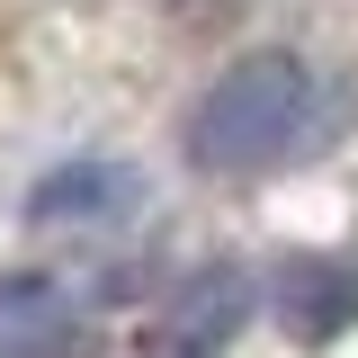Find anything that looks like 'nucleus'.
I'll list each match as a JSON object with an SVG mask.
<instances>
[{
	"label": "nucleus",
	"instance_id": "f257e3e1",
	"mask_svg": "<svg viewBox=\"0 0 358 358\" xmlns=\"http://www.w3.org/2000/svg\"><path fill=\"white\" fill-rule=\"evenodd\" d=\"M322 126V72L287 45H260L188 108V162L197 171H268L305 152Z\"/></svg>",
	"mask_w": 358,
	"mask_h": 358
},
{
	"label": "nucleus",
	"instance_id": "f03ea898",
	"mask_svg": "<svg viewBox=\"0 0 358 358\" xmlns=\"http://www.w3.org/2000/svg\"><path fill=\"white\" fill-rule=\"evenodd\" d=\"M251 305H260V287H251V268H197L188 287H179L171 305H162V322L134 341V358H224L233 341H242V322H251Z\"/></svg>",
	"mask_w": 358,
	"mask_h": 358
},
{
	"label": "nucleus",
	"instance_id": "7ed1b4c3",
	"mask_svg": "<svg viewBox=\"0 0 358 358\" xmlns=\"http://www.w3.org/2000/svg\"><path fill=\"white\" fill-rule=\"evenodd\" d=\"M143 206H152V188L126 162H63L27 188V224L45 233H108V224H134Z\"/></svg>",
	"mask_w": 358,
	"mask_h": 358
},
{
	"label": "nucleus",
	"instance_id": "20e7f679",
	"mask_svg": "<svg viewBox=\"0 0 358 358\" xmlns=\"http://www.w3.org/2000/svg\"><path fill=\"white\" fill-rule=\"evenodd\" d=\"M81 350H90L81 305L36 268H0V358H81Z\"/></svg>",
	"mask_w": 358,
	"mask_h": 358
},
{
	"label": "nucleus",
	"instance_id": "39448f33",
	"mask_svg": "<svg viewBox=\"0 0 358 358\" xmlns=\"http://www.w3.org/2000/svg\"><path fill=\"white\" fill-rule=\"evenodd\" d=\"M278 313L296 341H331L341 322H358V260H322V251H296L278 268Z\"/></svg>",
	"mask_w": 358,
	"mask_h": 358
}]
</instances>
